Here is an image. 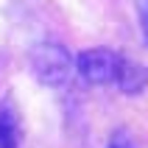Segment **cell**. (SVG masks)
Here are the masks:
<instances>
[{
    "label": "cell",
    "mask_w": 148,
    "mask_h": 148,
    "mask_svg": "<svg viewBox=\"0 0 148 148\" xmlns=\"http://www.w3.org/2000/svg\"><path fill=\"white\" fill-rule=\"evenodd\" d=\"M134 8H137V23H140L143 42L148 45V0H134Z\"/></svg>",
    "instance_id": "8992f818"
},
{
    "label": "cell",
    "mask_w": 148,
    "mask_h": 148,
    "mask_svg": "<svg viewBox=\"0 0 148 148\" xmlns=\"http://www.w3.org/2000/svg\"><path fill=\"white\" fill-rule=\"evenodd\" d=\"M115 87H120V90L129 92V95H137V92L145 87V73H143V67L134 64L132 59H123V67H120V75H117Z\"/></svg>",
    "instance_id": "277c9868"
},
{
    "label": "cell",
    "mask_w": 148,
    "mask_h": 148,
    "mask_svg": "<svg viewBox=\"0 0 148 148\" xmlns=\"http://www.w3.org/2000/svg\"><path fill=\"white\" fill-rule=\"evenodd\" d=\"M23 145V123L11 101H0V148Z\"/></svg>",
    "instance_id": "3957f363"
},
{
    "label": "cell",
    "mask_w": 148,
    "mask_h": 148,
    "mask_svg": "<svg viewBox=\"0 0 148 148\" xmlns=\"http://www.w3.org/2000/svg\"><path fill=\"white\" fill-rule=\"evenodd\" d=\"M28 67H31L34 78L45 87H64L73 75V56L64 45L59 42H39L34 45L28 53Z\"/></svg>",
    "instance_id": "6da1fadb"
},
{
    "label": "cell",
    "mask_w": 148,
    "mask_h": 148,
    "mask_svg": "<svg viewBox=\"0 0 148 148\" xmlns=\"http://www.w3.org/2000/svg\"><path fill=\"white\" fill-rule=\"evenodd\" d=\"M106 148H137V140H134L129 132H123V129H117L112 137H109Z\"/></svg>",
    "instance_id": "5b68a950"
},
{
    "label": "cell",
    "mask_w": 148,
    "mask_h": 148,
    "mask_svg": "<svg viewBox=\"0 0 148 148\" xmlns=\"http://www.w3.org/2000/svg\"><path fill=\"white\" fill-rule=\"evenodd\" d=\"M123 59L126 56H120L112 48H87L73 59V67L87 84H92V87H109V84H117Z\"/></svg>",
    "instance_id": "7a4b0ae2"
}]
</instances>
